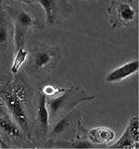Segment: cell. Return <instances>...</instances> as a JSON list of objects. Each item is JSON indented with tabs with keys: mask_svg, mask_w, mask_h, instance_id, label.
Wrapping results in <instances>:
<instances>
[{
	"mask_svg": "<svg viewBox=\"0 0 139 149\" xmlns=\"http://www.w3.org/2000/svg\"><path fill=\"white\" fill-rule=\"evenodd\" d=\"M0 97L6 104L15 122L29 137V114H28V86L19 79L0 90Z\"/></svg>",
	"mask_w": 139,
	"mask_h": 149,
	"instance_id": "obj_1",
	"label": "cell"
},
{
	"mask_svg": "<svg viewBox=\"0 0 139 149\" xmlns=\"http://www.w3.org/2000/svg\"><path fill=\"white\" fill-rule=\"evenodd\" d=\"M95 95H88L79 88H67L62 95L54 98H47V107L50 118L55 119L58 116L69 113L72 109L81 102L95 100Z\"/></svg>",
	"mask_w": 139,
	"mask_h": 149,
	"instance_id": "obj_2",
	"label": "cell"
},
{
	"mask_svg": "<svg viewBox=\"0 0 139 149\" xmlns=\"http://www.w3.org/2000/svg\"><path fill=\"white\" fill-rule=\"evenodd\" d=\"M61 60V51L58 47L38 45L31 49V55L25 67L28 72L39 73L41 71L53 70L58 66Z\"/></svg>",
	"mask_w": 139,
	"mask_h": 149,
	"instance_id": "obj_3",
	"label": "cell"
},
{
	"mask_svg": "<svg viewBox=\"0 0 139 149\" xmlns=\"http://www.w3.org/2000/svg\"><path fill=\"white\" fill-rule=\"evenodd\" d=\"M108 13L112 28L130 26L136 19V11L127 2L113 1L108 9Z\"/></svg>",
	"mask_w": 139,
	"mask_h": 149,
	"instance_id": "obj_4",
	"label": "cell"
},
{
	"mask_svg": "<svg viewBox=\"0 0 139 149\" xmlns=\"http://www.w3.org/2000/svg\"><path fill=\"white\" fill-rule=\"evenodd\" d=\"M34 24V18L28 11L21 10L17 12L15 17V46L17 49L23 47L26 33Z\"/></svg>",
	"mask_w": 139,
	"mask_h": 149,
	"instance_id": "obj_5",
	"label": "cell"
},
{
	"mask_svg": "<svg viewBox=\"0 0 139 149\" xmlns=\"http://www.w3.org/2000/svg\"><path fill=\"white\" fill-rule=\"evenodd\" d=\"M36 120H37L38 126L40 128V132L43 137L48 134L49 132V123H50V115L49 109L47 107V97L42 93V91H39L38 93V104L36 109Z\"/></svg>",
	"mask_w": 139,
	"mask_h": 149,
	"instance_id": "obj_6",
	"label": "cell"
},
{
	"mask_svg": "<svg viewBox=\"0 0 139 149\" xmlns=\"http://www.w3.org/2000/svg\"><path fill=\"white\" fill-rule=\"evenodd\" d=\"M139 69V62L138 60H133L131 62L124 64L123 66H120L110 73L107 74L105 77V81L107 83H116V81H123L124 79L130 77L131 74L138 72Z\"/></svg>",
	"mask_w": 139,
	"mask_h": 149,
	"instance_id": "obj_7",
	"label": "cell"
},
{
	"mask_svg": "<svg viewBox=\"0 0 139 149\" xmlns=\"http://www.w3.org/2000/svg\"><path fill=\"white\" fill-rule=\"evenodd\" d=\"M87 135L88 140L95 144L109 143L115 137L114 131L107 127H97V128L90 129L87 132Z\"/></svg>",
	"mask_w": 139,
	"mask_h": 149,
	"instance_id": "obj_8",
	"label": "cell"
},
{
	"mask_svg": "<svg viewBox=\"0 0 139 149\" xmlns=\"http://www.w3.org/2000/svg\"><path fill=\"white\" fill-rule=\"evenodd\" d=\"M0 129L14 137L22 138L24 135L22 129L9 117H0Z\"/></svg>",
	"mask_w": 139,
	"mask_h": 149,
	"instance_id": "obj_9",
	"label": "cell"
},
{
	"mask_svg": "<svg viewBox=\"0 0 139 149\" xmlns=\"http://www.w3.org/2000/svg\"><path fill=\"white\" fill-rule=\"evenodd\" d=\"M44 9L46 22L49 25H54L57 14V3L55 0H37Z\"/></svg>",
	"mask_w": 139,
	"mask_h": 149,
	"instance_id": "obj_10",
	"label": "cell"
},
{
	"mask_svg": "<svg viewBox=\"0 0 139 149\" xmlns=\"http://www.w3.org/2000/svg\"><path fill=\"white\" fill-rule=\"evenodd\" d=\"M110 148H138V142L134 140L133 136L131 135V133L129 132L128 128L126 127V129L124 130L123 134L121 135V137L118 139L114 144L109 146Z\"/></svg>",
	"mask_w": 139,
	"mask_h": 149,
	"instance_id": "obj_11",
	"label": "cell"
},
{
	"mask_svg": "<svg viewBox=\"0 0 139 149\" xmlns=\"http://www.w3.org/2000/svg\"><path fill=\"white\" fill-rule=\"evenodd\" d=\"M55 147L59 148H95L97 147V144L90 142V140L83 139H76L72 141H58L55 142Z\"/></svg>",
	"mask_w": 139,
	"mask_h": 149,
	"instance_id": "obj_12",
	"label": "cell"
},
{
	"mask_svg": "<svg viewBox=\"0 0 139 149\" xmlns=\"http://www.w3.org/2000/svg\"><path fill=\"white\" fill-rule=\"evenodd\" d=\"M28 56H29V53L26 49H24V47H21L17 49V53H16V57L14 59V62L11 66V73L13 74H16L18 73L19 69L22 67V65L25 63L26 60H27Z\"/></svg>",
	"mask_w": 139,
	"mask_h": 149,
	"instance_id": "obj_13",
	"label": "cell"
},
{
	"mask_svg": "<svg viewBox=\"0 0 139 149\" xmlns=\"http://www.w3.org/2000/svg\"><path fill=\"white\" fill-rule=\"evenodd\" d=\"M71 119L72 117L70 113L63 115L62 118L59 119L58 122L56 123V125L53 127V130H52L53 135H55V134H61L64 131H66L70 127V125H71Z\"/></svg>",
	"mask_w": 139,
	"mask_h": 149,
	"instance_id": "obj_14",
	"label": "cell"
},
{
	"mask_svg": "<svg viewBox=\"0 0 139 149\" xmlns=\"http://www.w3.org/2000/svg\"><path fill=\"white\" fill-rule=\"evenodd\" d=\"M8 43V27L3 14L0 15V50L5 49Z\"/></svg>",
	"mask_w": 139,
	"mask_h": 149,
	"instance_id": "obj_15",
	"label": "cell"
},
{
	"mask_svg": "<svg viewBox=\"0 0 139 149\" xmlns=\"http://www.w3.org/2000/svg\"><path fill=\"white\" fill-rule=\"evenodd\" d=\"M66 90L67 88H58V86H55L53 85H46L41 88L42 93H44L45 97H46L48 100L57 97L58 95H62Z\"/></svg>",
	"mask_w": 139,
	"mask_h": 149,
	"instance_id": "obj_16",
	"label": "cell"
},
{
	"mask_svg": "<svg viewBox=\"0 0 139 149\" xmlns=\"http://www.w3.org/2000/svg\"><path fill=\"white\" fill-rule=\"evenodd\" d=\"M127 128L129 132L131 133V135L133 136L134 140L137 141L139 140V120H138V116H134L130 119L129 121Z\"/></svg>",
	"mask_w": 139,
	"mask_h": 149,
	"instance_id": "obj_17",
	"label": "cell"
},
{
	"mask_svg": "<svg viewBox=\"0 0 139 149\" xmlns=\"http://www.w3.org/2000/svg\"><path fill=\"white\" fill-rule=\"evenodd\" d=\"M0 117H9L8 109L1 97H0Z\"/></svg>",
	"mask_w": 139,
	"mask_h": 149,
	"instance_id": "obj_18",
	"label": "cell"
},
{
	"mask_svg": "<svg viewBox=\"0 0 139 149\" xmlns=\"http://www.w3.org/2000/svg\"><path fill=\"white\" fill-rule=\"evenodd\" d=\"M0 146H1L2 148H7V147H8V146H7L6 144H5V142L3 141V139H2L1 135H0Z\"/></svg>",
	"mask_w": 139,
	"mask_h": 149,
	"instance_id": "obj_19",
	"label": "cell"
},
{
	"mask_svg": "<svg viewBox=\"0 0 139 149\" xmlns=\"http://www.w3.org/2000/svg\"><path fill=\"white\" fill-rule=\"evenodd\" d=\"M18 1H21V2H23V3H26V4L32 3V0H18Z\"/></svg>",
	"mask_w": 139,
	"mask_h": 149,
	"instance_id": "obj_20",
	"label": "cell"
},
{
	"mask_svg": "<svg viewBox=\"0 0 139 149\" xmlns=\"http://www.w3.org/2000/svg\"><path fill=\"white\" fill-rule=\"evenodd\" d=\"M0 81H1V78H0Z\"/></svg>",
	"mask_w": 139,
	"mask_h": 149,
	"instance_id": "obj_21",
	"label": "cell"
}]
</instances>
